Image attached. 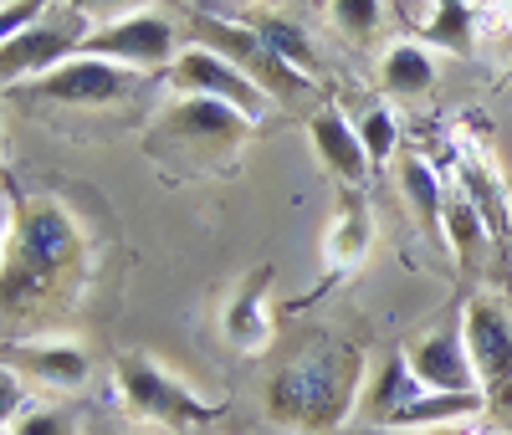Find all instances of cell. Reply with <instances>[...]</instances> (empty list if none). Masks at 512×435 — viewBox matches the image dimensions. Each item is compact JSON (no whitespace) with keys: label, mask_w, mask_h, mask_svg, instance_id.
<instances>
[{"label":"cell","mask_w":512,"mask_h":435,"mask_svg":"<svg viewBox=\"0 0 512 435\" xmlns=\"http://www.w3.org/2000/svg\"><path fill=\"white\" fill-rule=\"evenodd\" d=\"M441 231H446V241H451V251H456V267H472L477 251L492 241L487 221H482L477 205L466 200L461 190H446V215H441Z\"/></svg>","instance_id":"obj_20"},{"label":"cell","mask_w":512,"mask_h":435,"mask_svg":"<svg viewBox=\"0 0 512 435\" xmlns=\"http://www.w3.org/2000/svg\"><path fill=\"white\" fill-rule=\"evenodd\" d=\"M200 36H205V47L210 52H221L226 62H236L262 93H313V82L297 72V67H287L282 57H272L267 52V41L256 36L241 16L236 21H226V16H200Z\"/></svg>","instance_id":"obj_7"},{"label":"cell","mask_w":512,"mask_h":435,"mask_svg":"<svg viewBox=\"0 0 512 435\" xmlns=\"http://www.w3.org/2000/svg\"><path fill=\"white\" fill-rule=\"evenodd\" d=\"M405 359L415 369V379L425 389H441V395H466V389H482L477 384V369H472V354H466V333H461V318L425 333L420 343L405 348Z\"/></svg>","instance_id":"obj_10"},{"label":"cell","mask_w":512,"mask_h":435,"mask_svg":"<svg viewBox=\"0 0 512 435\" xmlns=\"http://www.w3.org/2000/svg\"><path fill=\"white\" fill-rule=\"evenodd\" d=\"M461 333H466V354H472V369H477V384L482 395L497 384L512 379V318L497 297H472L461 313Z\"/></svg>","instance_id":"obj_9"},{"label":"cell","mask_w":512,"mask_h":435,"mask_svg":"<svg viewBox=\"0 0 512 435\" xmlns=\"http://www.w3.org/2000/svg\"><path fill=\"white\" fill-rule=\"evenodd\" d=\"M502 16H507V21H512V0H502Z\"/></svg>","instance_id":"obj_30"},{"label":"cell","mask_w":512,"mask_h":435,"mask_svg":"<svg viewBox=\"0 0 512 435\" xmlns=\"http://www.w3.org/2000/svg\"><path fill=\"white\" fill-rule=\"evenodd\" d=\"M456 190L477 205V215L487 221V231H507V195H502V185L492 180V169L482 164V159H461V169H456Z\"/></svg>","instance_id":"obj_21"},{"label":"cell","mask_w":512,"mask_h":435,"mask_svg":"<svg viewBox=\"0 0 512 435\" xmlns=\"http://www.w3.org/2000/svg\"><path fill=\"white\" fill-rule=\"evenodd\" d=\"M26 410H31V405H26V379H21L16 369L0 364V430H11Z\"/></svg>","instance_id":"obj_26"},{"label":"cell","mask_w":512,"mask_h":435,"mask_svg":"<svg viewBox=\"0 0 512 435\" xmlns=\"http://www.w3.org/2000/svg\"><path fill=\"white\" fill-rule=\"evenodd\" d=\"M11 435H72V420H67L62 410H52V405H31V410L11 425Z\"/></svg>","instance_id":"obj_27"},{"label":"cell","mask_w":512,"mask_h":435,"mask_svg":"<svg viewBox=\"0 0 512 435\" xmlns=\"http://www.w3.org/2000/svg\"><path fill=\"white\" fill-rule=\"evenodd\" d=\"M93 435H118V430H93Z\"/></svg>","instance_id":"obj_31"},{"label":"cell","mask_w":512,"mask_h":435,"mask_svg":"<svg viewBox=\"0 0 512 435\" xmlns=\"http://www.w3.org/2000/svg\"><path fill=\"white\" fill-rule=\"evenodd\" d=\"M0 364L16 369L21 379L52 384V389H82L93 374V359L67 338H16L0 348Z\"/></svg>","instance_id":"obj_11"},{"label":"cell","mask_w":512,"mask_h":435,"mask_svg":"<svg viewBox=\"0 0 512 435\" xmlns=\"http://www.w3.org/2000/svg\"><path fill=\"white\" fill-rule=\"evenodd\" d=\"M241 21H246L256 36H262V41H267V52H272V57H282L287 67H297L303 77H313V72H318V52H313L308 31L297 26V21H287L282 11H246Z\"/></svg>","instance_id":"obj_18"},{"label":"cell","mask_w":512,"mask_h":435,"mask_svg":"<svg viewBox=\"0 0 512 435\" xmlns=\"http://www.w3.org/2000/svg\"><path fill=\"white\" fill-rule=\"evenodd\" d=\"M487 410L512 415V379H507V384H497V389H487Z\"/></svg>","instance_id":"obj_29"},{"label":"cell","mask_w":512,"mask_h":435,"mask_svg":"<svg viewBox=\"0 0 512 435\" xmlns=\"http://www.w3.org/2000/svg\"><path fill=\"white\" fill-rule=\"evenodd\" d=\"M93 26L82 21L77 11H67L62 6V16H47L41 26H31V31H21L16 41H6L0 47V87H26V82H36L41 72H52V67H62L67 57H77V47H82V36H88Z\"/></svg>","instance_id":"obj_8"},{"label":"cell","mask_w":512,"mask_h":435,"mask_svg":"<svg viewBox=\"0 0 512 435\" xmlns=\"http://www.w3.org/2000/svg\"><path fill=\"white\" fill-rule=\"evenodd\" d=\"M344 369H333L328 364H297L287 369L277 384H272V410L282 420H308V425H323L338 415V405H344Z\"/></svg>","instance_id":"obj_12"},{"label":"cell","mask_w":512,"mask_h":435,"mask_svg":"<svg viewBox=\"0 0 512 435\" xmlns=\"http://www.w3.org/2000/svg\"><path fill=\"white\" fill-rule=\"evenodd\" d=\"M11 241H16V215H11L6 200H0V267H6V256H11Z\"/></svg>","instance_id":"obj_28"},{"label":"cell","mask_w":512,"mask_h":435,"mask_svg":"<svg viewBox=\"0 0 512 435\" xmlns=\"http://www.w3.org/2000/svg\"><path fill=\"white\" fill-rule=\"evenodd\" d=\"M328 16L349 41H369L384 26V0H328Z\"/></svg>","instance_id":"obj_23"},{"label":"cell","mask_w":512,"mask_h":435,"mask_svg":"<svg viewBox=\"0 0 512 435\" xmlns=\"http://www.w3.org/2000/svg\"><path fill=\"white\" fill-rule=\"evenodd\" d=\"M118 395L128 405V415H139L149 425H164V430H190V425H205V420H216L221 410L200 400L195 389H185L169 369H159L149 354H123L118 369Z\"/></svg>","instance_id":"obj_3"},{"label":"cell","mask_w":512,"mask_h":435,"mask_svg":"<svg viewBox=\"0 0 512 435\" xmlns=\"http://www.w3.org/2000/svg\"><path fill=\"white\" fill-rule=\"evenodd\" d=\"M420 395H425V384L415 379V369H410V359H405V348H395V354L379 359L369 389L359 395V415H364L369 425H384L395 410H405V405L420 400Z\"/></svg>","instance_id":"obj_16"},{"label":"cell","mask_w":512,"mask_h":435,"mask_svg":"<svg viewBox=\"0 0 512 435\" xmlns=\"http://www.w3.org/2000/svg\"><path fill=\"white\" fill-rule=\"evenodd\" d=\"M0 435H11V430H0Z\"/></svg>","instance_id":"obj_33"},{"label":"cell","mask_w":512,"mask_h":435,"mask_svg":"<svg viewBox=\"0 0 512 435\" xmlns=\"http://www.w3.org/2000/svg\"><path fill=\"white\" fill-rule=\"evenodd\" d=\"M67 11H77L88 26H113L123 16H139L144 11V0H62Z\"/></svg>","instance_id":"obj_25"},{"label":"cell","mask_w":512,"mask_h":435,"mask_svg":"<svg viewBox=\"0 0 512 435\" xmlns=\"http://www.w3.org/2000/svg\"><path fill=\"white\" fill-rule=\"evenodd\" d=\"M369 246H374V215L359 200V190H344V205H338L333 226L323 236V267H328V277L354 272L359 261L369 256Z\"/></svg>","instance_id":"obj_15"},{"label":"cell","mask_w":512,"mask_h":435,"mask_svg":"<svg viewBox=\"0 0 512 435\" xmlns=\"http://www.w3.org/2000/svg\"><path fill=\"white\" fill-rule=\"evenodd\" d=\"M82 57H103L118 62L128 72H144V67H175L180 57V36L159 11H139V16H123L113 26H93L82 36Z\"/></svg>","instance_id":"obj_5"},{"label":"cell","mask_w":512,"mask_h":435,"mask_svg":"<svg viewBox=\"0 0 512 435\" xmlns=\"http://www.w3.org/2000/svg\"><path fill=\"white\" fill-rule=\"evenodd\" d=\"M354 128H359V144H364L369 164H390V154H395V144H400L395 113H390V108H369Z\"/></svg>","instance_id":"obj_24"},{"label":"cell","mask_w":512,"mask_h":435,"mask_svg":"<svg viewBox=\"0 0 512 435\" xmlns=\"http://www.w3.org/2000/svg\"><path fill=\"white\" fill-rule=\"evenodd\" d=\"M169 82L180 87V98H216V103H231L236 113H246L251 123H262L267 108H272V93H262L236 62H226L221 52L210 47H185L169 67Z\"/></svg>","instance_id":"obj_6"},{"label":"cell","mask_w":512,"mask_h":435,"mask_svg":"<svg viewBox=\"0 0 512 435\" xmlns=\"http://www.w3.org/2000/svg\"><path fill=\"white\" fill-rule=\"evenodd\" d=\"M420 41H436V47L472 57V36H477V11L472 0H425V16L415 21Z\"/></svg>","instance_id":"obj_17"},{"label":"cell","mask_w":512,"mask_h":435,"mask_svg":"<svg viewBox=\"0 0 512 435\" xmlns=\"http://www.w3.org/2000/svg\"><path fill=\"white\" fill-rule=\"evenodd\" d=\"M267 282H272V267H256L226 302V343L241 348V354H262L272 343V313H267Z\"/></svg>","instance_id":"obj_14"},{"label":"cell","mask_w":512,"mask_h":435,"mask_svg":"<svg viewBox=\"0 0 512 435\" xmlns=\"http://www.w3.org/2000/svg\"><path fill=\"white\" fill-rule=\"evenodd\" d=\"M144 77L128 72L118 62H103V57H67L62 67L41 72L36 82L16 87L26 103H67V108H98V103H118L139 87Z\"/></svg>","instance_id":"obj_4"},{"label":"cell","mask_w":512,"mask_h":435,"mask_svg":"<svg viewBox=\"0 0 512 435\" xmlns=\"http://www.w3.org/2000/svg\"><path fill=\"white\" fill-rule=\"evenodd\" d=\"M246 128H251V118L236 113L231 103H216V98H180L175 108H164L149 149H154V154H159V149H180L190 164H226V159L241 149Z\"/></svg>","instance_id":"obj_2"},{"label":"cell","mask_w":512,"mask_h":435,"mask_svg":"<svg viewBox=\"0 0 512 435\" xmlns=\"http://www.w3.org/2000/svg\"><path fill=\"white\" fill-rule=\"evenodd\" d=\"M308 139H313V154H318V164L333 174L344 190H364L369 185V154H364V144H359V128L344 118V108H318L313 118H308Z\"/></svg>","instance_id":"obj_13"},{"label":"cell","mask_w":512,"mask_h":435,"mask_svg":"<svg viewBox=\"0 0 512 435\" xmlns=\"http://www.w3.org/2000/svg\"><path fill=\"white\" fill-rule=\"evenodd\" d=\"M400 190L415 205L420 221L431 226V231H441V215H446V185H441V174L425 164V159H405L400 164Z\"/></svg>","instance_id":"obj_22"},{"label":"cell","mask_w":512,"mask_h":435,"mask_svg":"<svg viewBox=\"0 0 512 435\" xmlns=\"http://www.w3.org/2000/svg\"><path fill=\"white\" fill-rule=\"evenodd\" d=\"M0 6H11V0H0Z\"/></svg>","instance_id":"obj_32"},{"label":"cell","mask_w":512,"mask_h":435,"mask_svg":"<svg viewBox=\"0 0 512 435\" xmlns=\"http://www.w3.org/2000/svg\"><path fill=\"white\" fill-rule=\"evenodd\" d=\"M82 261V231L77 221L57 205V200H26L21 221H16V241L11 256L0 267V282L21 297H41L52 292V282H62Z\"/></svg>","instance_id":"obj_1"},{"label":"cell","mask_w":512,"mask_h":435,"mask_svg":"<svg viewBox=\"0 0 512 435\" xmlns=\"http://www.w3.org/2000/svg\"><path fill=\"white\" fill-rule=\"evenodd\" d=\"M379 82L390 87V93L420 98L425 87L436 82V62H431V52H425L420 41H395V47L379 57Z\"/></svg>","instance_id":"obj_19"}]
</instances>
